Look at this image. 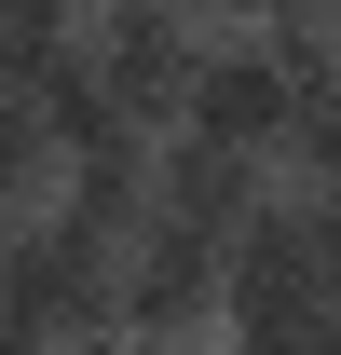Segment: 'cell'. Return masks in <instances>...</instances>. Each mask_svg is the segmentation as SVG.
Returning a JSON list of instances; mask_svg holds the SVG:
<instances>
[{"instance_id": "cell-9", "label": "cell", "mask_w": 341, "mask_h": 355, "mask_svg": "<svg viewBox=\"0 0 341 355\" xmlns=\"http://www.w3.org/2000/svg\"><path fill=\"white\" fill-rule=\"evenodd\" d=\"M28 205H55V137L28 96H0V219H28Z\"/></svg>"}, {"instance_id": "cell-13", "label": "cell", "mask_w": 341, "mask_h": 355, "mask_svg": "<svg viewBox=\"0 0 341 355\" xmlns=\"http://www.w3.org/2000/svg\"><path fill=\"white\" fill-rule=\"evenodd\" d=\"M314 355H341V314H328V328H314Z\"/></svg>"}, {"instance_id": "cell-12", "label": "cell", "mask_w": 341, "mask_h": 355, "mask_svg": "<svg viewBox=\"0 0 341 355\" xmlns=\"http://www.w3.org/2000/svg\"><path fill=\"white\" fill-rule=\"evenodd\" d=\"M314 42H328V83H341V14H328V28H314Z\"/></svg>"}, {"instance_id": "cell-3", "label": "cell", "mask_w": 341, "mask_h": 355, "mask_svg": "<svg viewBox=\"0 0 341 355\" xmlns=\"http://www.w3.org/2000/svg\"><path fill=\"white\" fill-rule=\"evenodd\" d=\"M0 314H14V328H55V342L110 328V246H96V232H69L55 205L0 219Z\"/></svg>"}, {"instance_id": "cell-6", "label": "cell", "mask_w": 341, "mask_h": 355, "mask_svg": "<svg viewBox=\"0 0 341 355\" xmlns=\"http://www.w3.org/2000/svg\"><path fill=\"white\" fill-rule=\"evenodd\" d=\"M273 191H287V178L259 164V150H218V137H150V219L205 232V246H232Z\"/></svg>"}, {"instance_id": "cell-8", "label": "cell", "mask_w": 341, "mask_h": 355, "mask_svg": "<svg viewBox=\"0 0 341 355\" xmlns=\"http://www.w3.org/2000/svg\"><path fill=\"white\" fill-rule=\"evenodd\" d=\"M273 178H287L300 205H328V191H341V83L300 96V123H287V150H273Z\"/></svg>"}, {"instance_id": "cell-5", "label": "cell", "mask_w": 341, "mask_h": 355, "mask_svg": "<svg viewBox=\"0 0 341 355\" xmlns=\"http://www.w3.org/2000/svg\"><path fill=\"white\" fill-rule=\"evenodd\" d=\"M191 42H205V28H191L177 0H96V14H82V55H96V83L123 96V123H150V137L177 123Z\"/></svg>"}, {"instance_id": "cell-1", "label": "cell", "mask_w": 341, "mask_h": 355, "mask_svg": "<svg viewBox=\"0 0 341 355\" xmlns=\"http://www.w3.org/2000/svg\"><path fill=\"white\" fill-rule=\"evenodd\" d=\"M341 314V273H328V232L300 191H273L232 246H218V355H314V328Z\"/></svg>"}, {"instance_id": "cell-4", "label": "cell", "mask_w": 341, "mask_h": 355, "mask_svg": "<svg viewBox=\"0 0 341 355\" xmlns=\"http://www.w3.org/2000/svg\"><path fill=\"white\" fill-rule=\"evenodd\" d=\"M110 328L137 342H218V246L177 219H137L110 246Z\"/></svg>"}, {"instance_id": "cell-10", "label": "cell", "mask_w": 341, "mask_h": 355, "mask_svg": "<svg viewBox=\"0 0 341 355\" xmlns=\"http://www.w3.org/2000/svg\"><path fill=\"white\" fill-rule=\"evenodd\" d=\"M42 55H55L42 28H14V14H0V96H28V69H42Z\"/></svg>"}, {"instance_id": "cell-2", "label": "cell", "mask_w": 341, "mask_h": 355, "mask_svg": "<svg viewBox=\"0 0 341 355\" xmlns=\"http://www.w3.org/2000/svg\"><path fill=\"white\" fill-rule=\"evenodd\" d=\"M300 96H314V69H287V42L273 28H205L191 42V83H177V123L164 137H218V150H287Z\"/></svg>"}, {"instance_id": "cell-7", "label": "cell", "mask_w": 341, "mask_h": 355, "mask_svg": "<svg viewBox=\"0 0 341 355\" xmlns=\"http://www.w3.org/2000/svg\"><path fill=\"white\" fill-rule=\"evenodd\" d=\"M55 219L96 232V246H123V232L150 219V137H110V150H82V164H55Z\"/></svg>"}, {"instance_id": "cell-11", "label": "cell", "mask_w": 341, "mask_h": 355, "mask_svg": "<svg viewBox=\"0 0 341 355\" xmlns=\"http://www.w3.org/2000/svg\"><path fill=\"white\" fill-rule=\"evenodd\" d=\"M314 232H328V273H341V191H328V205H314Z\"/></svg>"}]
</instances>
